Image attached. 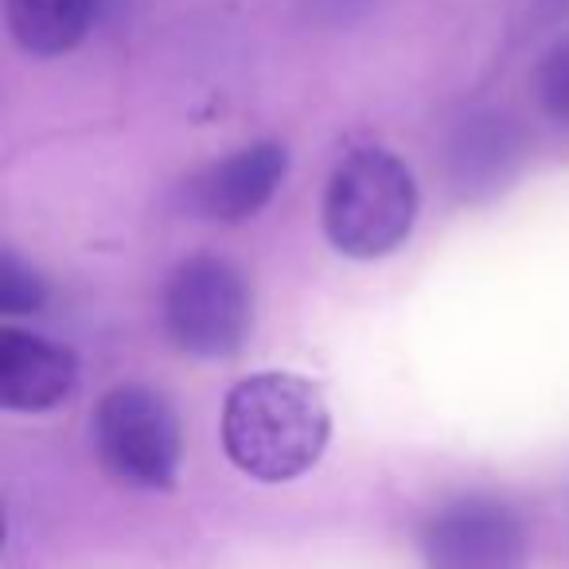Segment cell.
I'll use <instances>...</instances> for the list:
<instances>
[{
    "instance_id": "cell-5",
    "label": "cell",
    "mask_w": 569,
    "mask_h": 569,
    "mask_svg": "<svg viewBox=\"0 0 569 569\" xmlns=\"http://www.w3.org/2000/svg\"><path fill=\"white\" fill-rule=\"evenodd\" d=\"M421 550L433 569H519L527 530L499 499L465 496L445 503L426 522Z\"/></svg>"
},
{
    "instance_id": "cell-6",
    "label": "cell",
    "mask_w": 569,
    "mask_h": 569,
    "mask_svg": "<svg viewBox=\"0 0 569 569\" xmlns=\"http://www.w3.org/2000/svg\"><path fill=\"white\" fill-rule=\"evenodd\" d=\"M527 133L511 113L476 110L457 121L445 144V176L460 199H491L519 176Z\"/></svg>"
},
{
    "instance_id": "cell-13",
    "label": "cell",
    "mask_w": 569,
    "mask_h": 569,
    "mask_svg": "<svg viewBox=\"0 0 569 569\" xmlns=\"http://www.w3.org/2000/svg\"><path fill=\"white\" fill-rule=\"evenodd\" d=\"M538 4V17L542 20H558L561 12H569V0H535Z\"/></svg>"
},
{
    "instance_id": "cell-7",
    "label": "cell",
    "mask_w": 569,
    "mask_h": 569,
    "mask_svg": "<svg viewBox=\"0 0 569 569\" xmlns=\"http://www.w3.org/2000/svg\"><path fill=\"white\" fill-rule=\"evenodd\" d=\"M289 172V149L277 141H258L230 152L227 160L199 172L188 188V203L199 219L234 227L269 207Z\"/></svg>"
},
{
    "instance_id": "cell-9",
    "label": "cell",
    "mask_w": 569,
    "mask_h": 569,
    "mask_svg": "<svg viewBox=\"0 0 569 569\" xmlns=\"http://www.w3.org/2000/svg\"><path fill=\"white\" fill-rule=\"evenodd\" d=\"M94 4L98 0H4V24L28 56L56 59L87 40Z\"/></svg>"
},
{
    "instance_id": "cell-4",
    "label": "cell",
    "mask_w": 569,
    "mask_h": 569,
    "mask_svg": "<svg viewBox=\"0 0 569 569\" xmlns=\"http://www.w3.org/2000/svg\"><path fill=\"white\" fill-rule=\"evenodd\" d=\"M94 452L102 468L126 488L168 491L180 472L183 433L164 395L126 382L102 395L94 410Z\"/></svg>"
},
{
    "instance_id": "cell-12",
    "label": "cell",
    "mask_w": 569,
    "mask_h": 569,
    "mask_svg": "<svg viewBox=\"0 0 569 569\" xmlns=\"http://www.w3.org/2000/svg\"><path fill=\"white\" fill-rule=\"evenodd\" d=\"M309 4H312V12H317V17L343 20V24H348V20L356 17L359 9H367L371 0H309Z\"/></svg>"
},
{
    "instance_id": "cell-2",
    "label": "cell",
    "mask_w": 569,
    "mask_h": 569,
    "mask_svg": "<svg viewBox=\"0 0 569 569\" xmlns=\"http://www.w3.org/2000/svg\"><path fill=\"white\" fill-rule=\"evenodd\" d=\"M418 183L387 149H356L336 164L325 191V234L343 258L375 261L406 246L418 222Z\"/></svg>"
},
{
    "instance_id": "cell-10",
    "label": "cell",
    "mask_w": 569,
    "mask_h": 569,
    "mask_svg": "<svg viewBox=\"0 0 569 569\" xmlns=\"http://www.w3.org/2000/svg\"><path fill=\"white\" fill-rule=\"evenodd\" d=\"M530 90H535V102L546 113V121L569 133V40L553 43L538 59L535 74H530Z\"/></svg>"
},
{
    "instance_id": "cell-11",
    "label": "cell",
    "mask_w": 569,
    "mask_h": 569,
    "mask_svg": "<svg viewBox=\"0 0 569 569\" xmlns=\"http://www.w3.org/2000/svg\"><path fill=\"white\" fill-rule=\"evenodd\" d=\"M48 305V284L40 273H32L28 266H20L12 253L0 258V312L9 317H32L43 312Z\"/></svg>"
},
{
    "instance_id": "cell-8",
    "label": "cell",
    "mask_w": 569,
    "mask_h": 569,
    "mask_svg": "<svg viewBox=\"0 0 569 569\" xmlns=\"http://www.w3.org/2000/svg\"><path fill=\"white\" fill-rule=\"evenodd\" d=\"M79 387V359L43 336L0 328V406L12 413H48Z\"/></svg>"
},
{
    "instance_id": "cell-1",
    "label": "cell",
    "mask_w": 569,
    "mask_h": 569,
    "mask_svg": "<svg viewBox=\"0 0 569 569\" xmlns=\"http://www.w3.org/2000/svg\"><path fill=\"white\" fill-rule=\"evenodd\" d=\"M332 413L317 382L289 371L242 379L222 406V449L230 465L261 483L305 476L328 449Z\"/></svg>"
},
{
    "instance_id": "cell-3",
    "label": "cell",
    "mask_w": 569,
    "mask_h": 569,
    "mask_svg": "<svg viewBox=\"0 0 569 569\" xmlns=\"http://www.w3.org/2000/svg\"><path fill=\"white\" fill-rule=\"evenodd\" d=\"M253 328V293L246 273L219 253L180 261L164 284V332L188 356L230 359Z\"/></svg>"
}]
</instances>
